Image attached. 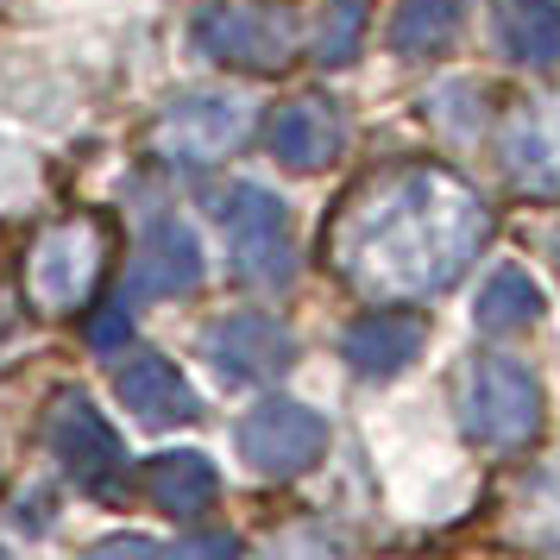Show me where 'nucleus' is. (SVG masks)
I'll return each mask as SVG.
<instances>
[{
  "instance_id": "obj_1",
  "label": "nucleus",
  "mask_w": 560,
  "mask_h": 560,
  "mask_svg": "<svg viewBox=\"0 0 560 560\" xmlns=\"http://www.w3.org/2000/svg\"><path fill=\"white\" fill-rule=\"evenodd\" d=\"M491 208L441 164H404L359 189L334 221V265L365 296H429L479 258Z\"/></svg>"
},
{
  "instance_id": "obj_2",
  "label": "nucleus",
  "mask_w": 560,
  "mask_h": 560,
  "mask_svg": "<svg viewBox=\"0 0 560 560\" xmlns=\"http://www.w3.org/2000/svg\"><path fill=\"white\" fill-rule=\"evenodd\" d=\"M459 422L466 434L479 441V447H529L535 429H541V384L523 359H504L491 353L472 365V378H466V397H459Z\"/></svg>"
},
{
  "instance_id": "obj_3",
  "label": "nucleus",
  "mask_w": 560,
  "mask_h": 560,
  "mask_svg": "<svg viewBox=\"0 0 560 560\" xmlns=\"http://www.w3.org/2000/svg\"><path fill=\"white\" fill-rule=\"evenodd\" d=\"M221 233H228L233 271L258 290H283L296 278V240H290V214L271 189L258 183H233L221 196Z\"/></svg>"
},
{
  "instance_id": "obj_4",
  "label": "nucleus",
  "mask_w": 560,
  "mask_h": 560,
  "mask_svg": "<svg viewBox=\"0 0 560 560\" xmlns=\"http://www.w3.org/2000/svg\"><path fill=\"white\" fill-rule=\"evenodd\" d=\"M233 447L258 479H296L328 454V416L308 404H265L233 429Z\"/></svg>"
},
{
  "instance_id": "obj_5",
  "label": "nucleus",
  "mask_w": 560,
  "mask_h": 560,
  "mask_svg": "<svg viewBox=\"0 0 560 560\" xmlns=\"http://www.w3.org/2000/svg\"><path fill=\"white\" fill-rule=\"evenodd\" d=\"M246 132H253V102L246 95H233V89H196V95H177L171 114L158 120V152L171 158V164H214Z\"/></svg>"
},
{
  "instance_id": "obj_6",
  "label": "nucleus",
  "mask_w": 560,
  "mask_h": 560,
  "mask_svg": "<svg viewBox=\"0 0 560 560\" xmlns=\"http://www.w3.org/2000/svg\"><path fill=\"white\" fill-rule=\"evenodd\" d=\"M208 57L221 63H240V70H283L296 57V26L283 7H265V0H228L214 7L202 26H196Z\"/></svg>"
},
{
  "instance_id": "obj_7",
  "label": "nucleus",
  "mask_w": 560,
  "mask_h": 560,
  "mask_svg": "<svg viewBox=\"0 0 560 560\" xmlns=\"http://www.w3.org/2000/svg\"><path fill=\"white\" fill-rule=\"evenodd\" d=\"M102 258H107V233L95 221H57L26 258L32 296L45 308H77L102 278Z\"/></svg>"
},
{
  "instance_id": "obj_8",
  "label": "nucleus",
  "mask_w": 560,
  "mask_h": 560,
  "mask_svg": "<svg viewBox=\"0 0 560 560\" xmlns=\"http://www.w3.org/2000/svg\"><path fill=\"white\" fill-rule=\"evenodd\" d=\"M51 459L77 485H89V491H107V485L120 479V466H127L120 434L107 429V416L82 390H63L51 404Z\"/></svg>"
},
{
  "instance_id": "obj_9",
  "label": "nucleus",
  "mask_w": 560,
  "mask_h": 560,
  "mask_svg": "<svg viewBox=\"0 0 560 560\" xmlns=\"http://www.w3.org/2000/svg\"><path fill=\"white\" fill-rule=\"evenodd\" d=\"M208 359H214V372L228 384H265V378H278V372H290L296 340H290V328H283L278 315L246 308V315H228V322L208 328Z\"/></svg>"
},
{
  "instance_id": "obj_10",
  "label": "nucleus",
  "mask_w": 560,
  "mask_h": 560,
  "mask_svg": "<svg viewBox=\"0 0 560 560\" xmlns=\"http://www.w3.org/2000/svg\"><path fill=\"white\" fill-rule=\"evenodd\" d=\"M429 347V322L422 315H397V308H378V315H365L347 328L340 340V353L353 365L359 378H397L416 365V353Z\"/></svg>"
},
{
  "instance_id": "obj_11",
  "label": "nucleus",
  "mask_w": 560,
  "mask_h": 560,
  "mask_svg": "<svg viewBox=\"0 0 560 560\" xmlns=\"http://www.w3.org/2000/svg\"><path fill=\"white\" fill-rule=\"evenodd\" d=\"M114 397H120V409H132L139 422H158V429L196 422V390H189V378H183L164 353L127 359L120 378H114Z\"/></svg>"
},
{
  "instance_id": "obj_12",
  "label": "nucleus",
  "mask_w": 560,
  "mask_h": 560,
  "mask_svg": "<svg viewBox=\"0 0 560 560\" xmlns=\"http://www.w3.org/2000/svg\"><path fill=\"white\" fill-rule=\"evenodd\" d=\"M202 283V240L183 221H158L132 258V296H189Z\"/></svg>"
},
{
  "instance_id": "obj_13",
  "label": "nucleus",
  "mask_w": 560,
  "mask_h": 560,
  "mask_svg": "<svg viewBox=\"0 0 560 560\" xmlns=\"http://www.w3.org/2000/svg\"><path fill=\"white\" fill-rule=\"evenodd\" d=\"M271 158H278L283 171H322V164H334L340 158V114L322 95L290 102L271 120Z\"/></svg>"
},
{
  "instance_id": "obj_14",
  "label": "nucleus",
  "mask_w": 560,
  "mask_h": 560,
  "mask_svg": "<svg viewBox=\"0 0 560 560\" xmlns=\"http://www.w3.org/2000/svg\"><path fill=\"white\" fill-rule=\"evenodd\" d=\"M504 164L510 177L535 189V196H560V102L535 107L504 132Z\"/></svg>"
},
{
  "instance_id": "obj_15",
  "label": "nucleus",
  "mask_w": 560,
  "mask_h": 560,
  "mask_svg": "<svg viewBox=\"0 0 560 560\" xmlns=\"http://www.w3.org/2000/svg\"><path fill=\"white\" fill-rule=\"evenodd\" d=\"M145 485H152V498H158V510H164V516L189 523V516H202V510L214 504L221 472L208 466V454H196V447H177V454H158V459H152Z\"/></svg>"
},
{
  "instance_id": "obj_16",
  "label": "nucleus",
  "mask_w": 560,
  "mask_h": 560,
  "mask_svg": "<svg viewBox=\"0 0 560 560\" xmlns=\"http://www.w3.org/2000/svg\"><path fill=\"white\" fill-rule=\"evenodd\" d=\"M498 45L529 70L560 63V0H498Z\"/></svg>"
},
{
  "instance_id": "obj_17",
  "label": "nucleus",
  "mask_w": 560,
  "mask_h": 560,
  "mask_svg": "<svg viewBox=\"0 0 560 560\" xmlns=\"http://www.w3.org/2000/svg\"><path fill=\"white\" fill-rule=\"evenodd\" d=\"M535 315H541V290H535V278L523 265H498V271L485 278L479 303H472V322H479L485 334H523Z\"/></svg>"
},
{
  "instance_id": "obj_18",
  "label": "nucleus",
  "mask_w": 560,
  "mask_h": 560,
  "mask_svg": "<svg viewBox=\"0 0 560 560\" xmlns=\"http://www.w3.org/2000/svg\"><path fill=\"white\" fill-rule=\"evenodd\" d=\"M459 26H466V0H404L390 20V51L434 57L459 38Z\"/></svg>"
},
{
  "instance_id": "obj_19",
  "label": "nucleus",
  "mask_w": 560,
  "mask_h": 560,
  "mask_svg": "<svg viewBox=\"0 0 560 560\" xmlns=\"http://www.w3.org/2000/svg\"><path fill=\"white\" fill-rule=\"evenodd\" d=\"M365 20H372V0H328L322 26H315V63H353L359 45H365Z\"/></svg>"
},
{
  "instance_id": "obj_20",
  "label": "nucleus",
  "mask_w": 560,
  "mask_h": 560,
  "mask_svg": "<svg viewBox=\"0 0 560 560\" xmlns=\"http://www.w3.org/2000/svg\"><path fill=\"white\" fill-rule=\"evenodd\" d=\"M127 334H132L127 308H107V315H95V322H89V340H95V347H127Z\"/></svg>"
}]
</instances>
